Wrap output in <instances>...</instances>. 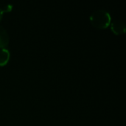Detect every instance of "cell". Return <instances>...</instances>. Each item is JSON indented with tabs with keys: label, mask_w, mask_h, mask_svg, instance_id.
<instances>
[{
	"label": "cell",
	"mask_w": 126,
	"mask_h": 126,
	"mask_svg": "<svg viewBox=\"0 0 126 126\" xmlns=\"http://www.w3.org/2000/svg\"><path fill=\"white\" fill-rule=\"evenodd\" d=\"M93 26L99 29H105L110 25L111 16L110 13L105 10L100 9L92 13L89 17Z\"/></svg>",
	"instance_id": "6da1fadb"
},
{
	"label": "cell",
	"mask_w": 126,
	"mask_h": 126,
	"mask_svg": "<svg viewBox=\"0 0 126 126\" xmlns=\"http://www.w3.org/2000/svg\"><path fill=\"white\" fill-rule=\"evenodd\" d=\"M111 29L114 33L116 35H121L125 33L126 30L125 23L120 20V19H115L113 21H111Z\"/></svg>",
	"instance_id": "7a4b0ae2"
},
{
	"label": "cell",
	"mask_w": 126,
	"mask_h": 126,
	"mask_svg": "<svg viewBox=\"0 0 126 126\" xmlns=\"http://www.w3.org/2000/svg\"><path fill=\"white\" fill-rule=\"evenodd\" d=\"M9 43V35L6 30L0 25V49L4 48Z\"/></svg>",
	"instance_id": "3957f363"
},
{
	"label": "cell",
	"mask_w": 126,
	"mask_h": 126,
	"mask_svg": "<svg viewBox=\"0 0 126 126\" xmlns=\"http://www.w3.org/2000/svg\"><path fill=\"white\" fill-rule=\"evenodd\" d=\"M10 56V51L6 48L0 49V66H5L9 61Z\"/></svg>",
	"instance_id": "277c9868"
},
{
	"label": "cell",
	"mask_w": 126,
	"mask_h": 126,
	"mask_svg": "<svg viewBox=\"0 0 126 126\" xmlns=\"http://www.w3.org/2000/svg\"><path fill=\"white\" fill-rule=\"evenodd\" d=\"M12 8H13L12 4H7V5H5L4 7H3L1 8V10H3L4 13H6V12H10V11H11Z\"/></svg>",
	"instance_id": "5b68a950"
},
{
	"label": "cell",
	"mask_w": 126,
	"mask_h": 126,
	"mask_svg": "<svg viewBox=\"0 0 126 126\" xmlns=\"http://www.w3.org/2000/svg\"><path fill=\"white\" fill-rule=\"evenodd\" d=\"M3 13H4L3 10H1V8H0V21H1V18H2V16H3Z\"/></svg>",
	"instance_id": "8992f818"
}]
</instances>
